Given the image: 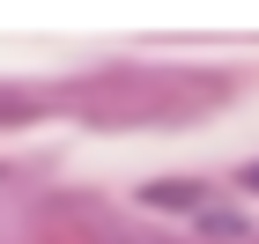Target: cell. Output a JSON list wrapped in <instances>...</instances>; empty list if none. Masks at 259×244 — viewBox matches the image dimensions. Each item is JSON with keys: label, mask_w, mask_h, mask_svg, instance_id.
<instances>
[]
</instances>
